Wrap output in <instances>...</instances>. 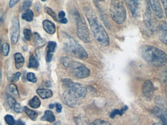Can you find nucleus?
<instances>
[{
	"label": "nucleus",
	"mask_w": 167,
	"mask_h": 125,
	"mask_svg": "<svg viewBox=\"0 0 167 125\" xmlns=\"http://www.w3.org/2000/svg\"><path fill=\"white\" fill-rule=\"evenodd\" d=\"M140 52L144 60L156 67L165 65L167 63V55L161 49L149 45L142 46Z\"/></svg>",
	"instance_id": "obj_1"
},
{
	"label": "nucleus",
	"mask_w": 167,
	"mask_h": 125,
	"mask_svg": "<svg viewBox=\"0 0 167 125\" xmlns=\"http://www.w3.org/2000/svg\"><path fill=\"white\" fill-rule=\"evenodd\" d=\"M86 16L95 39L101 46H108L110 43L108 35L95 13L88 10L86 12Z\"/></svg>",
	"instance_id": "obj_2"
},
{
	"label": "nucleus",
	"mask_w": 167,
	"mask_h": 125,
	"mask_svg": "<svg viewBox=\"0 0 167 125\" xmlns=\"http://www.w3.org/2000/svg\"><path fill=\"white\" fill-rule=\"evenodd\" d=\"M63 38L64 43V50L75 58L85 60L88 57L87 52L72 37L64 33Z\"/></svg>",
	"instance_id": "obj_3"
},
{
	"label": "nucleus",
	"mask_w": 167,
	"mask_h": 125,
	"mask_svg": "<svg viewBox=\"0 0 167 125\" xmlns=\"http://www.w3.org/2000/svg\"><path fill=\"white\" fill-rule=\"evenodd\" d=\"M111 4L110 12L112 19L118 24L124 23L126 17V8L122 2L113 0Z\"/></svg>",
	"instance_id": "obj_4"
},
{
	"label": "nucleus",
	"mask_w": 167,
	"mask_h": 125,
	"mask_svg": "<svg viewBox=\"0 0 167 125\" xmlns=\"http://www.w3.org/2000/svg\"><path fill=\"white\" fill-rule=\"evenodd\" d=\"M63 83L67 90L73 92L78 98L85 97L87 94V90L81 84L74 83L68 79L63 80Z\"/></svg>",
	"instance_id": "obj_5"
},
{
	"label": "nucleus",
	"mask_w": 167,
	"mask_h": 125,
	"mask_svg": "<svg viewBox=\"0 0 167 125\" xmlns=\"http://www.w3.org/2000/svg\"><path fill=\"white\" fill-rule=\"evenodd\" d=\"M69 67L74 76L79 79H85L89 77L90 71L81 63L72 61Z\"/></svg>",
	"instance_id": "obj_6"
},
{
	"label": "nucleus",
	"mask_w": 167,
	"mask_h": 125,
	"mask_svg": "<svg viewBox=\"0 0 167 125\" xmlns=\"http://www.w3.org/2000/svg\"><path fill=\"white\" fill-rule=\"evenodd\" d=\"M77 33L78 38L85 43H89L90 42L89 29L86 22L83 18H80L78 21Z\"/></svg>",
	"instance_id": "obj_7"
},
{
	"label": "nucleus",
	"mask_w": 167,
	"mask_h": 125,
	"mask_svg": "<svg viewBox=\"0 0 167 125\" xmlns=\"http://www.w3.org/2000/svg\"><path fill=\"white\" fill-rule=\"evenodd\" d=\"M20 37V22L17 17H14L12 20V34L11 40L13 44L19 41Z\"/></svg>",
	"instance_id": "obj_8"
},
{
	"label": "nucleus",
	"mask_w": 167,
	"mask_h": 125,
	"mask_svg": "<svg viewBox=\"0 0 167 125\" xmlns=\"http://www.w3.org/2000/svg\"><path fill=\"white\" fill-rule=\"evenodd\" d=\"M129 9L134 17H138L140 13L142 0H125Z\"/></svg>",
	"instance_id": "obj_9"
},
{
	"label": "nucleus",
	"mask_w": 167,
	"mask_h": 125,
	"mask_svg": "<svg viewBox=\"0 0 167 125\" xmlns=\"http://www.w3.org/2000/svg\"><path fill=\"white\" fill-rule=\"evenodd\" d=\"M63 99L67 105L74 107L77 104L78 98L73 92L67 90L63 93Z\"/></svg>",
	"instance_id": "obj_10"
},
{
	"label": "nucleus",
	"mask_w": 167,
	"mask_h": 125,
	"mask_svg": "<svg viewBox=\"0 0 167 125\" xmlns=\"http://www.w3.org/2000/svg\"><path fill=\"white\" fill-rule=\"evenodd\" d=\"M143 93L147 99H151L154 93V87L153 84L150 80L145 82L142 87Z\"/></svg>",
	"instance_id": "obj_11"
},
{
	"label": "nucleus",
	"mask_w": 167,
	"mask_h": 125,
	"mask_svg": "<svg viewBox=\"0 0 167 125\" xmlns=\"http://www.w3.org/2000/svg\"><path fill=\"white\" fill-rule=\"evenodd\" d=\"M153 113L160 119L163 125H167V112L160 107H155L153 110Z\"/></svg>",
	"instance_id": "obj_12"
},
{
	"label": "nucleus",
	"mask_w": 167,
	"mask_h": 125,
	"mask_svg": "<svg viewBox=\"0 0 167 125\" xmlns=\"http://www.w3.org/2000/svg\"><path fill=\"white\" fill-rule=\"evenodd\" d=\"M155 14L159 19L163 17V10L159 0H149Z\"/></svg>",
	"instance_id": "obj_13"
},
{
	"label": "nucleus",
	"mask_w": 167,
	"mask_h": 125,
	"mask_svg": "<svg viewBox=\"0 0 167 125\" xmlns=\"http://www.w3.org/2000/svg\"><path fill=\"white\" fill-rule=\"evenodd\" d=\"M56 47H57V43L55 42H49L48 43L47 51L46 58L47 62H51L53 56V54L55 51Z\"/></svg>",
	"instance_id": "obj_14"
},
{
	"label": "nucleus",
	"mask_w": 167,
	"mask_h": 125,
	"mask_svg": "<svg viewBox=\"0 0 167 125\" xmlns=\"http://www.w3.org/2000/svg\"><path fill=\"white\" fill-rule=\"evenodd\" d=\"M159 38L163 43L167 45V25L162 24L158 29Z\"/></svg>",
	"instance_id": "obj_15"
},
{
	"label": "nucleus",
	"mask_w": 167,
	"mask_h": 125,
	"mask_svg": "<svg viewBox=\"0 0 167 125\" xmlns=\"http://www.w3.org/2000/svg\"><path fill=\"white\" fill-rule=\"evenodd\" d=\"M43 26L45 31L48 34H54L56 32L55 24L49 20H44L43 22Z\"/></svg>",
	"instance_id": "obj_16"
},
{
	"label": "nucleus",
	"mask_w": 167,
	"mask_h": 125,
	"mask_svg": "<svg viewBox=\"0 0 167 125\" xmlns=\"http://www.w3.org/2000/svg\"><path fill=\"white\" fill-rule=\"evenodd\" d=\"M36 92L43 99H48L53 95V92L49 89H39L36 90Z\"/></svg>",
	"instance_id": "obj_17"
},
{
	"label": "nucleus",
	"mask_w": 167,
	"mask_h": 125,
	"mask_svg": "<svg viewBox=\"0 0 167 125\" xmlns=\"http://www.w3.org/2000/svg\"><path fill=\"white\" fill-rule=\"evenodd\" d=\"M14 59L15 62V67L16 69H21L22 67L25 63V59L21 53H16L14 54Z\"/></svg>",
	"instance_id": "obj_18"
},
{
	"label": "nucleus",
	"mask_w": 167,
	"mask_h": 125,
	"mask_svg": "<svg viewBox=\"0 0 167 125\" xmlns=\"http://www.w3.org/2000/svg\"><path fill=\"white\" fill-rule=\"evenodd\" d=\"M34 42L37 47H42L46 44V41L45 39L42 38L39 34L37 32L34 33Z\"/></svg>",
	"instance_id": "obj_19"
},
{
	"label": "nucleus",
	"mask_w": 167,
	"mask_h": 125,
	"mask_svg": "<svg viewBox=\"0 0 167 125\" xmlns=\"http://www.w3.org/2000/svg\"><path fill=\"white\" fill-rule=\"evenodd\" d=\"M144 21L146 26L150 29L152 28V14L150 13V8H147L144 15Z\"/></svg>",
	"instance_id": "obj_20"
},
{
	"label": "nucleus",
	"mask_w": 167,
	"mask_h": 125,
	"mask_svg": "<svg viewBox=\"0 0 167 125\" xmlns=\"http://www.w3.org/2000/svg\"><path fill=\"white\" fill-rule=\"evenodd\" d=\"M41 120L49 122H53L55 121V116L52 111L48 110L45 112L44 115L41 117Z\"/></svg>",
	"instance_id": "obj_21"
},
{
	"label": "nucleus",
	"mask_w": 167,
	"mask_h": 125,
	"mask_svg": "<svg viewBox=\"0 0 167 125\" xmlns=\"http://www.w3.org/2000/svg\"><path fill=\"white\" fill-rule=\"evenodd\" d=\"M127 110H128V107L126 106H124V107L122 108L121 110L115 109L111 112L110 117L111 118H114L117 115L121 116Z\"/></svg>",
	"instance_id": "obj_22"
},
{
	"label": "nucleus",
	"mask_w": 167,
	"mask_h": 125,
	"mask_svg": "<svg viewBox=\"0 0 167 125\" xmlns=\"http://www.w3.org/2000/svg\"><path fill=\"white\" fill-rule=\"evenodd\" d=\"M24 110L26 115L33 121H35L37 119L38 117V113L36 111L31 110L28 107H24Z\"/></svg>",
	"instance_id": "obj_23"
},
{
	"label": "nucleus",
	"mask_w": 167,
	"mask_h": 125,
	"mask_svg": "<svg viewBox=\"0 0 167 125\" xmlns=\"http://www.w3.org/2000/svg\"><path fill=\"white\" fill-rule=\"evenodd\" d=\"M34 12L31 9H28L23 13L22 18L27 22H31L34 20Z\"/></svg>",
	"instance_id": "obj_24"
},
{
	"label": "nucleus",
	"mask_w": 167,
	"mask_h": 125,
	"mask_svg": "<svg viewBox=\"0 0 167 125\" xmlns=\"http://www.w3.org/2000/svg\"><path fill=\"white\" fill-rule=\"evenodd\" d=\"M39 66V63L33 54L31 55L29 58V63L28 65V67L29 68H34L37 69Z\"/></svg>",
	"instance_id": "obj_25"
},
{
	"label": "nucleus",
	"mask_w": 167,
	"mask_h": 125,
	"mask_svg": "<svg viewBox=\"0 0 167 125\" xmlns=\"http://www.w3.org/2000/svg\"><path fill=\"white\" fill-rule=\"evenodd\" d=\"M29 105L32 108H38L41 106V101L37 96H35L29 101Z\"/></svg>",
	"instance_id": "obj_26"
},
{
	"label": "nucleus",
	"mask_w": 167,
	"mask_h": 125,
	"mask_svg": "<svg viewBox=\"0 0 167 125\" xmlns=\"http://www.w3.org/2000/svg\"><path fill=\"white\" fill-rule=\"evenodd\" d=\"M32 5V0H24L22 5L21 8V11H26L28 10Z\"/></svg>",
	"instance_id": "obj_27"
},
{
	"label": "nucleus",
	"mask_w": 167,
	"mask_h": 125,
	"mask_svg": "<svg viewBox=\"0 0 167 125\" xmlns=\"http://www.w3.org/2000/svg\"><path fill=\"white\" fill-rule=\"evenodd\" d=\"M8 89H9V92L13 95H14L16 97H18L19 95L18 90L16 85L15 84H10Z\"/></svg>",
	"instance_id": "obj_28"
},
{
	"label": "nucleus",
	"mask_w": 167,
	"mask_h": 125,
	"mask_svg": "<svg viewBox=\"0 0 167 125\" xmlns=\"http://www.w3.org/2000/svg\"><path fill=\"white\" fill-rule=\"evenodd\" d=\"M9 50H10V46L8 43H4L2 45V52L3 56H7L9 54Z\"/></svg>",
	"instance_id": "obj_29"
},
{
	"label": "nucleus",
	"mask_w": 167,
	"mask_h": 125,
	"mask_svg": "<svg viewBox=\"0 0 167 125\" xmlns=\"http://www.w3.org/2000/svg\"><path fill=\"white\" fill-rule=\"evenodd\" d=\"M5 120L6 124H8V125H15L16 121L15 120L14 117L11 115H6Z\"/></svg>",
	"instance_id": "obj_30"
},
{
	"label": "nucleus",
	"mask_w": 167,
	"mask_h": 125,
	"mask_svg": "<svg viewBox=\"0 0 167 125\" xmlns=\"http://www.w3.org/2000/svg\"><path fill=\"white\" fill-rule=\"evenodd\" d=\"M45 10L46 11V13L49 14L50 16L52 17L54 19V20L55 21H58V18L57 17V14H55V12L52 10V9L50 8H45Z\"/></svg>",
	"instance_id": "obj_31"
},
{
	"label": "nucleus",
	"mask_w": 167,
	"mask_h": 125,
	"mask_svg": "<svg viewBox=\"0 0 167 125\" xmlns=\"http://www.w3.org/2000/svg\"><path fill=\"white\" fill-rule=\"evenodd\" d=\"M7 99V103H8V105L10 108H13L14 107V105L16 103V101L14 98H13L12 96L8 95L6 97Z\"/></svg>",
	"instance_id": "obj_32"
},
{
	"label": "nucleus",
	"mask_w": 167,
	"mask_h": 125,
	"mask_svg": "<svg viewBox=\"0 0 167 125\" xmlns=\"http://www.w3.org/2000/svg\"><path fill=\"white\" fill-rule=\"evenodd\" d=\"M23 34H24V37H25L26 40L28 41H29L31 38V36H32L31 31L30 29L26 28L24 30Z\"/></svg>",
	"instance_id": "obj_33"
},
{
	"label": "nucleus",
	"mask_w": 167,
	"mask_h": 125,
	"mask_svg": "<svg viewBox=\"0 0 167 125\" xmlns=\"http://www.w3.org/2000/svg\"><path fill=\"white\" fill-rule=\"evenodd\" d=\"M72 60L70 59L69 57H63L61 59V63L63 66L66 67H69V66L70 65L71 63L72 62Z\"/></svg>",
	"instance_id": "obj_34"
},
{
	"label": "nucleus",
	"mask_w": 167,
	"mask_h": 125,
	"mask_svg": "<svg viewBox=\"0 0 167 125\" xmlns=\"http://www.w3.org/2000/svg\"><path fill=\"white\" fill-rule=\"evenodd\" d=\"M27 79L28 81L31 82L35 83L37 82V79L35 76V74L32 72H29L27 75Z\"/></svg>",
	"instance_id": "obj_35"
},
{
	"label": "nucleus",
	"mask_w": 167,
	"mask_h": 125,
	"mask_svg": "<svg viewBox=\"0 0 167 125\" xmlns=\"http://www.w3.org/2000/svg\"><path fill=\"white\" fill-rule=\"evenodd\" d=\"M92 125H113L111 124L109 122L103 120L101 119H98L95 120Z\"/></svg>",
	"instance_id": "obj_36"
},
{
	"label": "nucleus",
	"mask_w": 167,
	"mask_h": 125,
	"mask_svg": "<svg viewBox=\"0 0 167 125\" xmlns=\"http://www.w3.org/2000/svg\"><path fill=\"white\" fill-rule=\"evenodd\" d=\"M21 73L19 72L14 73L13 74L12 77H11V81L13 82H17V81H18L19 79V78L21 76Z\"/></svg>",
	"instance_id": "obj_37"
},
{
	"label": "nucleus",
	"mask_w": 167,
	"mask_h": 125,
	"mask_svg": "<svg viewBox=\"0 0 167 125\" xmlns=\"http://www.w3.org/2000/svg\"><path fill=\"white\" fill-rule=\"evenodd\" d=\"M13 108H14V111L17 113H22L23 111L22 107L19 103H16L15 105H14V107H13Z\"/></svg>",
	"instance_id": "obj_38"
},
{
	"label": "nucleus",
	"mask_w": 167,
	"mask_h": 125,
	"mask_svg": "<svg viewBox=\"0 0 167 125\" xmlns=\"http://www.w3.org/2000/svg\"><path fill=\"white\" fill-rule=\"evenodd\" d=\"M85 121H86L83 120L80 118H76L75 119V122L77 125H88L87 123Z\"/></svg>",
	"instance_id": "obj_39"
},
{
	"label": "nucleus",
	"mask_w": 167,
	"mask_h": 125,
	"mask_svg": "<svg viewBox=\"0 0 167 125\" xmlns=\"http://www.w3.org/2000/svg\"><path fill=\"white\" fill-rule=\"evenodd\" d=\"M55 105V108H56V111L58 113L61 112L62 111V108L61 105L59 103H56Z\"/></svg>",
	"instance_id": "obj_40"
},
{
	"label": "nucleus",
	"mask_w": 167,
	"mask_h": 125,
	"mask_svg": "<svg viewBox=\"0 0 167 125\" xmlns=\"http://www.w3.org/2000/svg\"><path fill=\"white\" fill-rule=\"evenodd\" d=\"M19 1V0H10L9 2V7L13 8L14 6Z\"/></svg>",
	"instance_id": "obj_41"
},
{
	"label": "nucleus",
	"mask_w": 167,
	"mask_h": 125,
	"mask_svg": "<svg viewBox=\"0 0 167 125\" xmlns=\"http://www.w3.org/2000/svg\"><path fill=\"white\" fill-rule=\"evenodd\" d=\"M65 16V13L63 11H60V12L59 13V14H58V18L61 19L64 18Z\"/></svg>",
	"instance_id": "obj_42"
},
{
	"label": "nucleus",
	"mask_w": 167,
	"mask_h": 125,
	"mask_svg": "<svg viewBox=\"0 0 167 125\" xmlns=\"http://www.w3.org/2000/svg\"><path fill=\"white\" fill-rule=\"evenodd\" d=\"M15 125H26L25 122H23L21 120H18L16 121Z\"/></svg>",
	"instance_id": "obj_43"
},
{
	"label": "nucleus",
	"mask_w": 167,
	"mask_h": 125,
	"mask_svg": "<svg viewBox=\"0 0 167 125\" xmlns=\"http://www.w3.org/2000/svg\"><path fill=\"white\" fill-rule=\"evenodd\" d=\"M60 22L62 24H66L68 23V19L67 18H64L61 19H60Z\"/></svg>",
	"instance_id": "obj_44"
},
{
	"label": "nucleus",
	"mask_w": 167,
	"mask_h": 125,
	"mask_svg": "<svg viewBox=\"0 0 167 125\" xmlns=\"http://www.w3.org/2000/svg\"><path fill=\"white\" fill-rule=\"evenodd\" d=\"M161 1L165 8V9L167 8V0H161Z\"/></svg>",
	"instance_id": "obj_45"
},
{
	"label": "nucleus",
	"mask_w": 167,
	"mask_h": 125,
	"mask_svg": "<svg viewBox=\"0 0 167 125\" xmlns=\"http://www.w3.org/2000/svg\"><path fill=\"white\" fill-rule=\"evenodd\" d=\"M55 107V104H50L49 106V108L51 109L54 108Z\"/></svg>",
	"instance_id": "obj_46"
},
{
	"label": "nucleus",
	"mask_w": 167,
	"mask_h": 125,
	"mask_svg": "<svg viewBox=\"0 0 167 125\" xmlns=\"http://www.w3.org/2000/svg\"><path fill=\"white\" fill-rule=\"evenodd\" d=\"M153 125H163L162 124L160 123H154Z\"/></svg>",
	"instance_id": "obj_47"
},
{
	"label": "nucleus",
	"mask_w": 167,
	"mask_h": 125,
	"mask_svg": "<svg viewBox=\"0 0 167 125\" xmlns=\"http://www.w3.org/2000/svg\"><path fill=\"white\" fill-rule=\"evenodd\" d=\"M165 14L166 16V18H167V8L165 9Z\"/></svg>",
	"instance_id": "obj_48"
},
{
	"label": "nucleus",
	"mask_w": 167,
	"mask_h": 125,
	"mask_svg": "<svg viewBox=\"0 0 167 125\" xmlns=\"http://www.w3.org/2000/svg\"><path fill=\"white\" fill-rule=\"evenodd\" d=\"M97 1L98 2H103L105 0H97Z\"/></svg>",
	"instance_id": "obj_49"
},
{
	"label": "nucleus",
	"mask_w": 167,
	"mask_h": 125,
	"mask_svg": "<svg viewBox=\"0 0 167 125\" xmlns=\"http://www.w3.org/2000/svg\"><path fill=\"white\" fill-rule=\"evenodd\" d=\"M42 1H43V2H45L46 0H41Z\"/></svg>",
	"instance_id": "obj_50"
},
{
	"label": "nucleus",
	"mask_w": 167,
	"mask_h": 125,
	"mask_svg": "<svg viewBox=\"0 0 167 125\" xmlns=\"http://www.w3.org/2000/svg\"></svg>",
	"instance_id": "obj_51"
}]
</instances>
